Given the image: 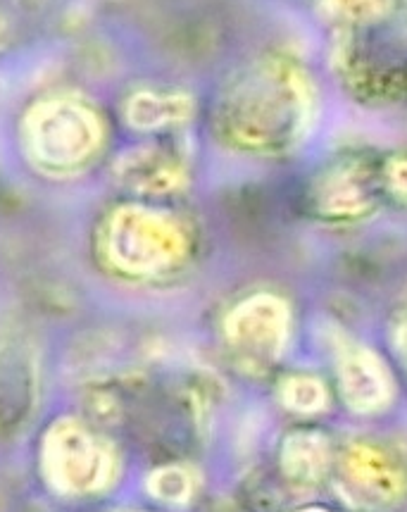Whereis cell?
I'll return each mask as SVG.
<instances>
[{
  "instance_id": "cell-1",
  "label": "cell",
  "mask_w": 407,
  "mask_h": 512,
  "mask_svg": "<svg viewBox=\"0 0 407 512\" xmlns=\"http://www.w3.org/2000/svg\"><path fill=\"white\" fill-rule=\"evenodd\" d=\"M315 112L308 74L291 60L265 58L236 74L222 91L217 127L241 151L281 155L308 139Z\"/></svg>"
},
{
  "instance_id": "cell-16",
  "label": "cell",
  "mask_w": 407,
  "mask_h": 512,
  "mask_svg": "<svg viewBox=\"0 0 407 512\" xmlns=\"http://www.w3.org/2000/svg\"><path fill=\"white\" fill-rule=\"evenodd\" d=\"M381 0H324V5L334 12V15L343 17V20H367L379 8Z\"/></svg>"
},
{
  "instance_id": "cell-6",
  "label": "cell",
  "mask_w": 407,
  "mask_h": 512,
  "mask_svg": "<svg viewBox=\"0 0 407 512\" xmlns=\"http://www.w3.org/2000/svg\"><path fill=\"white\" fill-rule=\"evenodd\" d=\"M224 339L246 365L269 367L291 339V308L274 293H255L229 310Z\"/></svg>"
},
{
  "instance_id": "cell-8",
  "label": "cell",
  "mask_w": 407,
  "mask_h": 512,
  "mask_svg": "<svg viewBox=\"0 0 407 512\" xmlns=\"http://www.w3.org/2000/svg\"><path fill=\"white\" fill-rule=\"evenodd\" d=\"M336 379L343 403L360 415L384 410L393 398V377L386 362L360 343L338 348Z\"/></svg>"
},
{
  "instance_id": "cell-19",
  "label": "cell",
  "mask_w": 407,
  "mask_h": 512,
  "mask_svg": "<svg viewBox=\"0 0 407 512\" xmlns=\"http://www.w3.org/2000/svg\"><path fill=\"white\" fill-rule=\"evenodd\" d=\"M115 512H134V510H115Z\"/></svg>"
},
{
  "instance_id": "cell-2",
  "label": "cell",
  "mask_w": 407,
  "mask_h": 512,
  "mask_svg": "<svg viewBox=\"0 0 407 512\" xmlns=\"http://www.w3.org/2000/svg\"><path fill=\"white\" fill-rule=\"evenodd\" d=\"M115 446L74 415H62L46 427L39 443L43 482L62 498H91L108 491L117 477Z\"/></svg>"
},
{
  "instance_id": "cell-14",
  "label": "cell",
  "mask_w": 407,
  "mask_h": 512,
  "mask_svg": "<svg viewBox=\"0 0 407 512\" xmlns=\"http://www.w3.org/2000/svg\"><path fill=\"white\" fill-rule=\"evenodd\" d=\"M146 489L158 503L184 505L193 496V474L181 465H162L148 474Z\"/></svg>"
},
{
  "instance_id": "cell-4",
  "label": "cell",
  "mask_w": 407,
  "mask_h": 512,
  "mask_svg": "<svg viewBox=\"0 0 407 512\" xmlns=\"http://www.w3.org/2000/svg\"><path fill=\"white\" fill-rule=\"evenodd\" d=\"M336 491L350 508L388 512L405 501L407 477L384 448L353 441L336 460Z\"/></svg>"
},
{
  "instance_id": "cell-9",
  "label": "cell",
  "mask_w": 407,
  "mask_h": 512,
  "mask_svg": "<svg viewBox=\"0 0 407 512\" xmlns=\"http://www.w3.org/2000/svg\"><path fill=\"white\" fill-rule=\"evenodd\" d=\"M315 208L327 220H358L374 208V184L365 167L338 165L315 186Z\"/></svg>"
},
{
  "instance_id": "cell-3",
  "label": "cell",
  "mask_w": 407,
  "mask_h": 512,
  "mask_svg": "<svg viewBox=\"0 0 407 512\" xmlns=\"http://www.w3.org/2000/svg\"><path fill=\"white\" fill-rule=\"evenodd\" d=\"M103 253L117 272L148 279L181 265L189 253V239L167 212L148 205H122L105 224Z\"/></svg>"
},
{
  "instance_id": "cell-18",
  "label": "cell",
  "mask_w": 407,
  "mask_h": 512,
  "mask_svg": "<svg viewBox=\"0 0 407 512\" xmlns=\"http://www.w3.org/2000/svg\"><path fill=\"white\" fill-rule=\"evenodd\" d=\"M298 512H329V510H324V508H303V510H298Z\"/></svg>"
},
{
  "instance_id": "cell-15",
  "label": "cell",
  "mask_w": 407,
  "mask_h": 512,
  "mask_svg": "<svg viewBox=\"0 0 407 512\" xmlns=\"http://www.w3.org/2000/svg\"><path fill=\"white\" fill-rule=\"evenodd\" d=\"M384 186L391 193L393 198L407 203V158L405 155H398V158H391L384 167Z\"/></svg>"
},
{
  "instance_id": "cell-17",
  "label": "cell",
  "mask_w": 407,
  "mask_h": 512,
  "mask_svg": "<svg viewBox=\"0 0 407 512\" xmlns=\"http://www.w3.org/2000/svg\"><path fill=\"white\" fill-rule=\"evenodd\" d=\"M396 343H398V353H400V358H403V362H405V367H407V322L403 324V327H400V329H398Z\"/></svg>"
},
{
  "instance_id": "cell-5",
  "label": "cell",
  "mask_w": 407,
  "mask_h": 512,
  "mask_svg": "<svg viewBox=\"0 0 407 512\" xmlns=\"http://www.w3.org/2000/svg\"><path fill=\"white\" fill-rule=\"evenodd\" d=\"M34 158L50 170H77L98 151L100 127L89 110L77 103L41 105L27 127Z\"/></svg>"
},
{
  "instance_id": "cell-10",
  "label": "cell",
  "mask_w": 407,
  "mask_h": 512,
  "mask_svg": "<svg viewBox=\"0 0 407 512\" xmlns=\"http://www.w3.org/2000/svg\"><path fill=\"white\" fill-rule=\"evenodd\" d=\"M120 181L127 189L143 196H169L184 191L189 184V167L177 153L148 146L124 155L120 162Z\"/></svg>"
},
{
  "instance_id": "cell-11",
  "label": "cell",
  "mask_w": 407,
  "mask_h": 512,
  "mask_svg": "<svg viewBox=\"0 0 407 512\" xmlns=\"http://www.w3.org/2000/svg\"><path fill=\"white\" fill-rule=\"evenodd\" d=\"M331 443L322 432L315 429H296L281 443L279 465L281 474L296 486H315L331 470Z\"/></svg>"
},
{
  "instance_id": "cell-12",
  "label": "cell",
  "mask_w": 407,
  "mask_h": 512,
  "mask_svg": "<svg viewBox=\"0 0 407 512\" xmlns=\"http://www.w3.org/2000/svg\"><path fill=\"white\" fill-rule=\"evenodd\" d=\"M129 122L143 131L184 124L193 115V98L181 91H143L129 103Z\"/></svg>"
},
{
  "instance_id": "cell-13",
  "label": "cell",
  "mask_w": 407,
  "mask_h": 512,
  "mask_svg": "<svg viewBox=\"0 0 407 512\" xmlns=\"http://www.w3.org/2000/svg\"><path fill=\"white\" fill-rule=\"evenodd\" d=\"M279 401L293 415L312 417L329 408V391L312 374H288L279 384Z\"/></svg>"
},
{
  "instance_id": "cell-7",
  "label": "cell",
  "mask_w": 407,
  "mask_h": 512,
  "mask_svg": "<svg viewBox=\"0 0 407 512\" xmlns=\"http://www.w3.org/2000/svg\"><path fill=\"white\" fill-rule=\"evenodd\" d=\"M41 393L39 360L27 343H0V439L20 434L34 417Z\"/></svg>"
}]
</instances>
